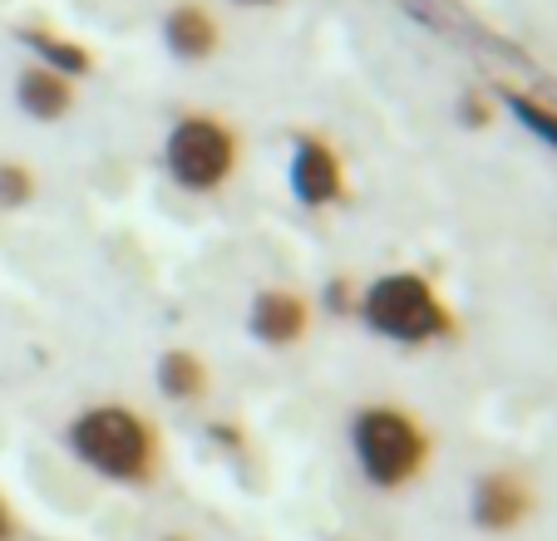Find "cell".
Here are the masks:
<instances>
[{
    "instance_id": "1",
    "label": "cell",
    "mask_w": 557,
    "mask_h": 541,
    "mask_svg": "<svg viewBox=\"0 0 557 541\" xmlns=\"http://www.w3.org/2000/svg\"><path fill=\"white\" fill-rule=\"evenodd\" d=\"M64 448L85 463L95 478L119 488H144L158 473V433L144 414L124 404H89L70 418Z\"/></svg>"
},
{
    "instance_id": "2",
    "label": "cell",
    "mask_w": 557,
    "mask_h": 541,
    "mask_svg": "<svg viewBox=\"0 0 557 541\" xmlns=\"http://www.w3.org/2000/svg\"><path fill=\"white\" fill-rule=\"evenodd\" d=\"M350 453L370 488L400 492L430 468V433L395 404H366L350 418Z\"/></svg>"
},
{
    "instance_id": "3",
    "label": "cell",
    "mask_w": 557,
    "mask_h": 541,
    "mask_svg": "<svg viewBox=\"0 0 557 541\" xmlns=\"http://www.w3.org/2000/svg\"><path fill=\"white\" fill-rule=\"evenodd\" d=\"M360 320L389 344H434L454 335V311L420 270H385L360 291Z\"/></svg>"
},
{
    "instance_id": "4",
    "label": "cell",
    "mask_w": 557,
    "mask_h": 541,
    "mask_svg": "<svg viewBox=\"0 0 557 541\" xmlns=\"http://www.w3.org/2000/svg\"><path fill=\"white\" fill-rule=\"evenodd\" d=\"M237 134L212 114H183L163 138V167L183 192H218L237 173Z\"/></svg>"
},
{
    "instance_id": "5",
    "label": "cell",
    "mask_w": 557,
    "mask_h": 541,
    "mask_svg": "<svg viewBox=\"0 0 557 541\" xmlns=\"http://www.w3.org/2000/svg\"><path fill=\"white\" fill-rule=\"evenodd\" d=\"M537 512V492L523 473L513 468H494V473H479L469 492V517L479 531H494V537H508L518 531L528 517Z\"/></svg>"
},
{
    "instance_id": "6",
    "label": "cell",
    "mask_w": 557,
    "mask_h": 541,
    "mask_svg": "<svg viewBox=\"0 0 557 541\" xmlns=\"http://www.w3.org/2000/svg\"><path fill=\"white\" fill-rule=\"evenodd\" d=\"M286 177H292V192L301 207H331L346 192V163H341V153L326 138H311V134L292 148Z\"/></svg>"
},
{
    "instance_id": "7",
    "label": "cell",
    "mask_w": 557,
    "mask_h": 541,
    "mask_svg": "<svg viewBox=\"0 0 557 541\" xmlns=\"http://www.w3.org/2000/svg\"><path fill=\"white\" fill-rule=\"evenodd\" d=\"M163 45H169L173 60L202 64V60L218 54L222 25L208 5H198V0H178V5H169V15H163Z\"/></svg>"
},
{
    "instance_id": "8",
    "label": "cell",
    "mask_w": 557,
    "mask_h": 541,
    "mask_svg": "<svg viewBox=\"0 0 557 541\" xmlns=\"http://www.w3.org/2000/svg\"><path fill=\"white\" fill-rule=\"evenodd\" d=\"M306 325H311V305H306L296 291H282V286L262 291L252 301V311H247V330H252L262 344H276V350L301 340Z\"/></svg>"
},
{
    "instance_id": "9",
    "label": "cell",
    "mask_w": 557,
    "mask_h": 541,
    "mask_svg": "<svg viewBox=\"0 0 557 541\" xmlns=\"http://www.w3.org/2000/svg\"><path fill=\"white\" fill-rule=\"evenodd\" d=\"M74 99H79L74 79L45 70V64H25V70L15 74V104H21V114L35 118V124H60V118H70Z\"/></svg>"
},
{
    "instance_id": "10",
    "label": "cell",
    "mask_w": 557,
    "mask_h": 541,
    "mask_svg": "<svg viewBox=\"0 0 557 541\" xmlns=\"http://www.w3.org/2000/svg\"><path fill=\"white\" fill-rule=\"evenodd\" d=\"M21 45L35 54V64H45V70L64 74V79H85V74H95V54L85 50L79 40H70V35H54V30H35V25H25L21 30Z\"/></svg>"
},
{
    "instance_id": "11",
    "label": "cell",
    "mask_w": 557,
    "mask_h": 541,
    "mask_svg": "<svg viewBox=\"0 0 557 541\" xmlns=\"http://www.w3.org/2000/svg\"><path fill=\"white\" fill-rule=\"evenodd\" d=\"M158 389L169 399H178V404H193V399L208 394V365L193 350L158 354Z\"/></svg>"
},
{
    "instance_id": "12",
    "label": "cell",
    "mask_w": 557,
    "mask_h": 541,
    "mask_svg": "<svg viewBox=\"0 0 557 541\" xmlns=\"http://www.w3.org/2000/svg\"><path fill=\"white\" fill-rule=\"evenodd\" d=\"M508 114L518 118V124L528 128L533 138H543L547 148H557V109L543 104V99H528V95H504Z\"/></svg>"
},
{
    "instance_id": "13",
    "label": "cell",
    "mask_w": 557,
    "mask_h": 541,
    "mask_svg": "<svg viewBox=\"0 0 557 541\" xmlns=\"http://www.w3.org/2000/svg\"><path fill=\"white\" fill-rule=\"evenodd\" d=\"M35 192H40V183H35L30 163H15V158H5V163H0V212L30 207Z\"/></svg>"
},
{
    "instance_id": "14",
    "label": "cell",
    "mask_w": 557,
    "mask_h": 541,
    "mask_svg": "<svg viewBox=\"0 0 557 541\" xmlns=\"http://www.w3.org/2000/svg\"><path fill=\"white\" fill-rule=\"evenodd\" d=\"M11 537H15V517L5 507V498H0V541H11Z\"/></svg>"
},
{
    "instance_id": "15",
    "label": "cell",
    "mask_w": 557,
    "mask_h": 541,
    "mask_svg": "<svg viewBox=\"0 0 557 541\" xmlns=\"http://www.w3.org/2000/svg\"><path fill=\"white\" fill-rule=\"evenodd\" d=\"M232 5H276V0H232Z\"/></svg>"
},
{
    "instance_id": "16",
    "label": "cell",
    "mask_w": 557,
    "mask_h": 541,
    "mask_svg": "<svg viewBox=\"0 0 557 541\" xmlns=\"http://www.w3.org/2000/svg\"><path fill=\"white\" fill-rule=\"evenodd\" d=\"M163 541H188V537H163Z\"/></svg>"
}]
</instances>
